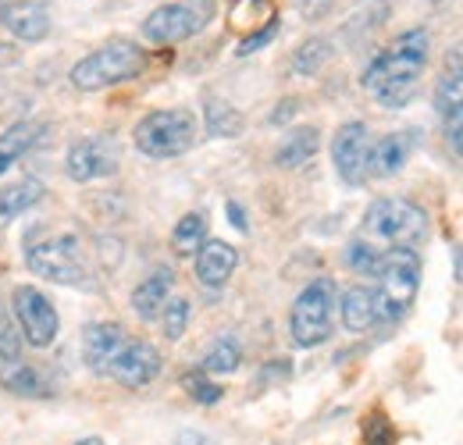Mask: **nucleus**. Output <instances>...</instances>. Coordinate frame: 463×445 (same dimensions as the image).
<instances>
[{"mask_svg":"<svg viewBox=\"0 0 463 445\" xmlns=\"http://www.w3.org/2000/svg\"><path fill=\"white\" fill-rule=\"evenodd\" d=\"M428 61V33L410 29L385 54H378L364 71V90L378 97L382 108H403L417 93V82L424 75Z\"/></svg>","mask_w":463,"mask_h":445,"instance_id":"obj_1","label":"nucleus"},{"mask_svg":"<svg viewBox=\"0 0 463 445\" xmlns=\"http://www.w3.org/2000/svg\"><path fill=\"white\" fill-rule=\"evenodd\" d=\"M378 289H374V310L378 325H396L417 299L420 285V257L410 246H392L378 257Z\"/></svg>","mask_w":463,"mask_h":445,"instance_id":"obj_2","label":"nucleus"},{"mask_svg":"<svg viewBox=\"0 0 463 445\" xmlns=\"http://www.w3.org/2000/svg\"><path fill=\"white\" fill-rule=\"evenodd\" d=\"M143 64H146L143 47L115 40V43H108V47L86 54L71 68V86L82 90V93H100V90H108V86L136 79V75L143 71Z\"/></svg>","mask_w":463,"mask_h":445,"instance_id":"obj_3","label":"nucleus"},{"mask_svg":"<svg viewBox=\"0 0 463 445\" xmlns=\"http://www.w3.org/2000/svg\"><path fill=\"white\" fill-rule=\"evenodd\" d=\"M428 232V214L413 204V200H400V196H385L374 200L364 214V239L374 246H413L420 242Z\"/></svg>","mask_w":463,"mask_h":445,"instance_id":"obj_4","label":"nucleus"},{"mask_svg":"<svg viewBox=\"0 0 463 445\" xmlns=\"http://www.w3.org/2000/svg\"><path fill=\"white\" fill-rule=\"evenodd\" d=\"M136 150L154 157V161H172L182 157L196 143V118L185 108H168V111H150L132 132Z\"/></svg>","mask_w":463,"mask_h":445,"instance_id":"obj_5","label":"nucleus"},{"mask_svg":"<svg viewBox=\"0 0 463 445\" xmlns=\"http://www.w3.org/2000/svg\"><path fill=\"white\" fill-rule=\"evenodd\" d=\"M335 303H339V292H335L332 279H314L296 296L289 314V332L299 349H314V346L328 342Z\"/></svg>","mask_w":463,"mask_h":445,"instance_id":"obj_6","label":"nucleus"},{"mask_svg":"<svg viewBox=\"0 0 463 445\" xmlns=\"http://www.w3.org/2000/svg\"><path fill=\"white\" fill-rule=\"evenodd\" d=\"M211 11H214V4H211V0L161 4V7H154V11L146 14V22H143V36H146L150 43H161V47H168V43H182V40L196 36V33L207 25Z\"/></svg>","mask_w":463,"mask_h":445,"instance_id":"obj_7","label":"nucleus"},{"mask_svg":"<svg viewBox=\"0 0 463 445\" xmlns=\"http://www.w3.org/2000/svg\"><path fill=\"white\" fill-rule=\"evenodd\" d=\"M25 260L33 268V275H43L47 281H58V285H82L86 281V264H82L75 235H54V239L29 246Z\"/></svg>","mask_w":463,"mask_h":445,"instance_id":"obj_8","label":"nucleus"},{"mask_svg":"<svg viewBox=\"0 0 463 445\" xmlns=\"http://www.w3.org/2000/svg\"><path fill=\"white\" fill-rule=\"evenodd\" d=\"M11 310H14V321H18V332L33 349H47L58 338V310L36 285H18L11 292Z\"/></svg>","mask_w":463,"mask_h":445,"instance_id":"obj_9","label":"nucleus"},{"mask_svg":"<svg viewBox=\"0 0 463 445\" xmlns=\"http://www.w3.org/2000/svg\"><path fill=\"white\" fill-rule=\"evenodd\" d=\"M371 132L364 121H346L332 139V161L346 185H364L371 175Z\"/></svg>","mask_w":463,"mask_h":445,"instance_id":"obj_10","label":"nucleus"},{"mask_svg":"<svg viewBox=\"0 0 463 445\" xmlns=\"http://www.w3.org/2000/svg\"><path fill=\"white\" fill-rule=\"evenodd\" d=\"M64 171L71 182H93V178H108L118 171V150L111 139H79L68 147Z\"/></svg>","mask_w":463,"mask_h":445,"instance_id":"obj_11","label":"nucleus"},{"mask_svg":"<svg viewBox=\"0 0 463 445\" xmlns=\"http://www.w3.org/2000/svg\"><path fill=\"white\" fill-rule=\"evenodd\" d=\"M108 374L125 389H143L161 374V353L150 342H125L111 360Z\"/></svg>","mask_w":463,"mask_h":445,"instance_id":"obj_12","label":"nucleus"},{"mask_svg":"<svg viewBox=\"0 0 463 445\" xmlns=\"http://www.w3.org/2000/svg\"><path fill=\"white\" fill-rule=\"evenodd\" d=\"M0 25L22 43H40L51 33V14L33 0H18L0 7Z\"/></svg>","mask_w":463,"mask_h":445,"instance_id":"obj_13","label":"nucleus"},{"mask_svg":"<svg viewBox=\"0 0 463 445\" xmlns=\"http://www.w3.org/2000/svg\"><path fill=\"white\" fill-rule=\"evenodd\" d=\"M125 342H128V338H125L121 325H115V321H97V325H90V328L82 332V360H86V367L108 374L111 360H115L118 349H121Z\"/></svg>","mask_w":463,"mask_h":445,"instance_id":"obj_14","label":"nucleus"},{"mask_svg":"<svg viewBox=\"0 0 463 445\" xmlns=\"http://www.w3.org/2000/svg\"><path fill=\"white\" fill-rule=\"evenodd\" d=\"M235 264H239V253L225 239H207L196 250V279L207 289H222L235 275Z\"/></svg>","mask_w":463,"mask_h":445,"instance_id":"obj_15","label":"nucleus"},{"mask_svg":"<svg viewBox=\"0 0 463 445\" xmlns=\"http://www.w3.org/2000/svg\"><path fill=\"white\" fill-rule=\"evenodd\" d=\"M339 317H343V328L346 332H367L378 325V310H374V289L367 285H349L346 292L339 296Z\"/></svg>","mask_w":463,"mask_h":445,"instance_id":"obj_16","label":"nucleus"},{"mask_svg":"<svg viewBox=\"0 0 463 445\" xmlns=\"http://www.w3.org/2000/svg\"><path fill=\"white\" fill-rule=\"evenodd\" d=\"M172 271H154L146 281H139L136 289H132V310L143 317V321H154L161 310H165V303L172 299Z\"/></svg>","mask_w":463,"mask_h":445,"instance_id":"obj_17","label":"nucleus"},{"mask_svg":"<svg viewBox=\"0 0 463 445\" xmlns=\"http://www.w3.org/2000/svg\"><path fill=\"white\" fill-rule=\"evenodd\" d=\"M40 136H43V125L40 121H18V125L4 128L0 132V175L11 171L14 161H22L40 143Z\"/></svg>","mask_w":463,"mask_h":445,"instance_id":"obj_18","label":"nucleus"},{"mask_svg":"<svg viewBox=\"0 0 463 445\" xmlns=\"http://www.w3.org/2000/svg\"><path fill=\"white\" fill-rule=\"evenodd\" d=\"M321 150V132L314 125H303V128H292L289 136L279 143L275 150V165L279 167H303L314 154Z\"/></svg>","mask_w":463,"mask_h":445,"instance_id":"obj_19","label":"nucleus"},{"mask_svg":"<svg viewBox=\"0 0 463 445\" xmlns=\"http://www.w3.org/2000/svg\"><path fill=\"white\" fill-rule=\"evenodd\" d=\"M43 200V182L40 178H22L11 189H0V224L22 218L25 211H33Z\"/></svg>","mask_w":463,"mask_h":445,"instance_id":"obj_20","label":"nucleus"},{"mask_svg":"<svg viewBox=\"0 0 463 445\" xmlns=\"http://www.w3.org/2000/svg\"><path fill=\"white\" fill-rule=\"evenodd\" d=\"M435 111L446 118V125L463 121V68H449L435 86Z\"/></svg>","mask_w":463,"mask_h":445,"instance_id":"obj_21","label":"nucleus"},{"mask_svg":"<svg viewBox=\"0 0 463 445\" xmlns=\"http://www.w3.org/2000/svg\"><path fill=\"white\" fill-rule=\"evenodd\" d=\"M410 157V136L396 132V136H385L374 150H371V175H396Z\"/></svg>","mask_w":463,"mask_h":445,"instance_id":"obj_22","label":"nucleus"},{"mask_svg":"<svg viewBox=\"0 0 463 445\" xmlns=\"http://www.w3.org/2000/svg\"><path fill=\"white\" fill-rule=\"evenodd\" d=\"M203 242H207V218H203V214H185L182 222L175 224V232H172L175 253L196 257V250H200Z\"/></svg>","mask_w":463,"mask_h":445,"instance_id":"obj_23","label":"nucleus"},{"mask_svg":"<svg viewBox=\"0 0 463 445\" xmlns=\"http://www.w3.org/2000/svg\"><path fill=\"white\" fill-rule=\"evenodd\" d=\"M203 121H207V132L218 136V139H232L242 132V114L235 111L225 100H207L203 108Z\"/></svg>","mask_w":463,"mask_h":445,"instance_id":"obj_24","label":"nucleus"},{"mask_svg":"<svg viewBox=\"0 0 463 445\" xmlns=\"http://www.w3.org/2000/svg\"><path fill=\"white\" fill-rule=\"evenodd\" d=\"M328 57H332V43L321 40V36H314V40H307V43L292 54V71H296V75H317V71L328 64Z\"/></svg>","mask_w":463,"mask_h":445,"instance_id":"obj_25","label":"nucleus"},{"mask_svg":"<svg viewBox=\"0 0 463 445\" xmlns=\"http://www.w3.org/2000/svg\"><path fill=\"white\" fill-rule=\"evenodd\" d=\"M0 385L7 392H18V395H43V392H47L43 378H40L33 367H25L22 360H18V364H7V367L0 371Z\"/></svg>","mask_w":463,"mask_h":445,"instance_id":"obj_26","label":"nucleus"},{"mask_svg":"<svg viewBox=\"0 0 463 445\" xmlns=\"http://www.w3.org/2000/svg\"><path fill=\"white\" fill-rule=\"evenodd\" d=\"M239 360H242L239 342H235V338H218V342L207 349V356H203V371H207V374H232V371L239 367Z\"/></svg>","mask_w":463,"mask_h":445,"instance_id":"obj_27","label":"nucleus"},{"mask_svg":"<svg viewBox=\"0 0 463 445\" xmlns=\"http://www.w3.org/2000/svg\"><path fill=\"white\" fill-rule=\"evenodd\" d=\"M189 317H193V307H189V299H182V296H172L168 303H165V310H161V325H165V335L178 342L185 328H189Z\"/></svg>","mask_w":463,"mask_h":445,"instance_id":"obj_28","label":"nucleus"},{"mask_svg":"<svg viewBox=\"0 0 463 445\" xmlns=\"http://www.w3.org/2000/svg\"><path fill=\"white\" fill-rule=\"evenodd\" d=\"M275 18V11H271V0H239L235 7H232V29H250L253 22L260 25H268Z\"/></svg>","mask_w":463,"mask_h":445,"instance_id":"obj_29","label":"nucleus"},{"mask_svg":"<svg viewBox=\"0 0 463 445\" xmlns=\"http://www.w3.org/2000/svg\"><path fill=\"white\" fill-rule=\"evenodd\" d=\"M378 246H371L367 239H353L346 246V264L356 275H374L378 271Z\"/></svg>","mask_w":463,"mask_h":445,"instance_id":"obj_30","label":"nucleus"},{"mask_svg":"<svg viewBox=\"0 0 463 445\" xmlns=\"http://www.w3.org/2000/svg\"><path fill=\"white\" fill-rule=\"evenodd\" d=\"M0 360L4 364H18L22 360V338H18L14 325L7 317H0Z\"/></svg>","mask_w":463,"mask_h":445,"instance_id":"obj_31","label":"nucleus"},{"mask_svg":"<svg viewBox=\"0 0 463 445\" xmlns=\"http://www.w3.org/2000/svg\"><path fill=\"white\" fill-rule=\"evenodd\" d=\"M279 36V18H271L268 25H260L257 33H250V36H242V43H239V57H246V54H257L264 43H271Z\"/></svg>","mask_w":463,"mask_h":445,"instance_id":"obj_32","label":"nucleus"},{"mask_svg":"<svg viewBox=\"0 0 463 445\" xmlns=\"http://www.w3.org/2000/svg\"><path fill=\"white\" fill-rule=\"evenodd\" d=\"M185 389H189V395H193L196 402H207V406L222 399V389H218V385H211V382H207V378H200V374H189V378H185Z\"/></svg>","mask_w":463,"mask_h":445,"instance_id":"obj_33","label":"nucleus"},{"mask_svg":"<svg viewBox=\"0 0 463 445\" xmlns=\"http://www.w3.org/2000/svg\"><path fill=\"white\" fill-rule=\"evenodd\" d=\"M229 218H232V224H235L239 232H246V214H242V207H239L235 200L229 204Z\"/></svg>","mask_w":463,"mask_h":445,"instance_id":"obj_34","label":"nucleus"},{"mask_svg":"<svg viewBox=\"0 0 463 445\" xmlns=\"http://www.w3.org/2000/svg\"><path fill=\"white\" fill-rule=\"evenodd\" d=\"M292 111H296V100H286V108H279V111L271 114V125H282Z\"/></svg>","mask_w":463,"mask_h":445,"instance_id":"obj_35","label":"nucleus"},{"mask_svg":"<svg viewBox=\"0 0 463 445\" xmlns=\"http://www.w3.org/2000/svg\"><path fill=\"white\" fill-rule=\"evenodd\" d=\"M449 139H453L457 154H463V121H460V125H449Z\"/></svg>","mask_w":463,"mask_h":445,"instance_id":"obj_36","label":"nucleus"},{"mask_svg":"<svg viewBox=\"0 0 463 445\" xmlns=\"http://www.w3.org/2000/svg\"><path fill=\"white\" fill-rule=\"evenodd\" d=\"M453 264H457V281L463 285V246H457V250H453Z\"/></svg>","mask_w":463,"mask_h":445,"instance_id":"obj_37","label":"nucleus"},{"mask_svg":"<svg viewBox=\"0 0 463 445\" xmlns=\"http://www.w3.org/2000/svg\"><path fill=\"white\" fill-rule=\"evenodd\" d=\"M75 445H104V439H82V442H75Z\"/></svg>","mask_w":463,"mask_h":445,"instance_id":"obj_38","label":"nucleus"},{"mask_svg":"<svg viewBox=\"0 0 463 445\" xmlns=\"http://www.w3.org/2000/svg\"><path fill=\"white\" fill-rule=\"evenodd\" d=\"M299 4H303V7H310V4H314V0H299Z\"/></svg>","mask_w":463,"mask_h":445,"instance_id":"obj_39","label":"nucleus"},{"mask_svg":"<svg viewBox=\"0 0 463 445\" xmlns=\"http://www.w3.org/2000/svg\"><path fill=\"white\" fill-rule=\"evenodd\" d=\"M4 4H11V0H0V7H4Z\"/></svg>","mask_w":463,"mask_h":445,"instance_id":"obj_40","label":"nucleus"},{"mask_svg":"<svg viewBox=\"0 0 463 445\" xmlns=\"http://www.w3.org/2000/svg\"><path fill=\"white\" fill-rule=\"evenodd\" d=\"M435 4H439V0H435Z\"/></svg>","mask_w":463,"mask_h":445,"instance_id":"obj_41","label":"nucleus"}]
</instances>
